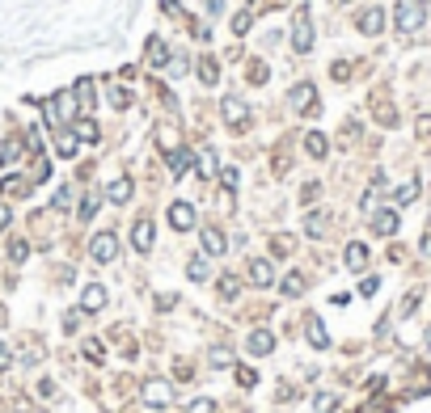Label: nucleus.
Wrapping results in <instances>:
<instances>
[{"mask_svg": "<svg viewBox=\"0 0 431 413\" xmlns=\"http://www.w3.org/2000/svg\"><path fill=\"white\" fill-rule=\"evenodd\" d=\"M397 224H402L397 211H377V215H372V232H377V236H393Z\"/></svg>", "mask_w": 431, "mask_h": 413, "instance_id": "8", "label": "nucleus"}, {"mask_svg": "<svg viewBox=\"0 0 431 413\" xmlns=\"http://www.w3.org/2000/svg\"><path fill=\"white\" fill-rule=\"evenodd\" d=\"M233 375H237V384H241V388H254V384H258V375H254V367H237Z\"/></svg>", "mask_w": 431, "mask_h": 413, "instance_id": "35", "label": "nucleus"}, {"mask_svg": "<svg viewBox=\"0 0 431 413\" xmlns=\"http://www.w3.org/2000/svg\"><path fill=\"white\" fill-rule=\"evenodd\" d=\"M9 367H13V355H9V346L0 342V371H9Z\"/></svg>", "mask_w": 431, "mask_h": 413, "instance_id": "45", "label": "nucleus"}, {"mask_svg": "<svg viewBox=\"0 0 431 413\" xmlns=\"http://www.w3.org/2000/svg\"><path fill=\"white\" fill-rule=\"evenodd\" d=\"M203 249H207L212 258H220V253H224V232H220V228H203Z\"/></svg>", "mask_w": 431, "mask_h": 413, "instance_id": "19", "label": "nucleus"}, {"mask_svg": "<svg viewBox=\"0 0 431 413\" xmlns=\"http://www.w3.org/2000/svg\"><path fill=\"white\" fill-rule=\"evenodd\" d=\"M132 245H136L140 253H148V249H152V220H140V224L132 228Z\"/></svg>", "mask_w": 431, "mask_h": 413, "instance_id": "13", "label": "nucleus"}, {"mask_svg": "<svg viewBox=\"0 0 431 413\" xmlns=\"http://www.w3.org/2000/svg\"><path fill=\"white\" fill-rule=\"evenodd\" d=\"M377 287H381V278H377V275L364 278V282H360V295H377Z\"/></svg>", "mask_w": 431, "mask_h": 413, "instance_id": "42", "label": "nucleus"}, {"mask_svg": "<svg viewBox=\"0 0 431 413\" xmlns=\"http://www.w3.org/2000/svg\"><path fill=\"white\" fill-rule=\"evenodd\" d=\"M169 224L178 232H191L194 228V207L191 203H174V207H169Z\"/></svg>", "mask_w": 431, "mask_h": 413, "instance_id": "6", "label": "nucleus"}, {"mask_svg": "<svg viewBox=\"0 0 431 413\" xmlns=\"http://www.w3.org/2000/svg\"><path fill=\"white\" fill-rule=\"evenodd\" d=\"M245 346H249V355H258V359H267V355L275 350V333H271V329H254Z\"/></svg>", "mask_w": 431, "mask_h": 413, "instance_id": "4", "label": "nucleus"}, {"mask_svg": "<svg viewBox=\"0 0 431 413\" xmlns=\"http://www.w3.org/2000/svg\"><path fill=\"white\" fill-rule=\"evenodd\" d=\"M199 173H203V178H212V173H216V156H212V152H203V156H199Z\"/></svg>", "mask_w": 431, "mask_h": 413, "instance_id": "36", "label": "nucleus"}, {"mask_svg": "<svg viewBox=\"0 0 431 413\" xmlns=\"http://www.w3.org/2000/svg\"><path fill=\"white\" fill-rule=\"evenodd\" d=\"M81 308L85 312H97V308H106V287H85V300H81Z\"/></svg>", "mask_w": 431, "mask_h": 413, "instance_id": "16", "label": "nucleus"}, {"mask_svg": "<svg viewBox=\"0 0 431 413\" xmlns=\"http://www.w3.org/2000/svg\"><path fill=\"white\" fill-rule=\"evenodd\" d=\"M237 169H224V173H220V185H224V190H237Z\"/></svg>", "mask_w": 431, "mask_h": 413, "instance_id": "39", "label": "nucleus"}, {"mask_svg": "<svg viewBox=\"0 0 431 413\" xmlns=\"http://www.w3.org/2000/svg\"><path fill=\"white\" fill-rule=\"evenodd\" d=\"M94 211H97V194H89V198L81 203V220H94Z\"/></svg>", "mask_w": 431, "mask_h": 413, "instance_id": "38", "label": "nucleus"}, {"mask_svg": "<svg viewBox=\"0 0 431 413\" xmlns=\"http://www.w3.org/2000/svg\"><path fill=\"white\" fill-rule=\"evenodd\" d=\"M397 203H415L419 198V182H406V185H397V194H393Z\"/></svg>", "mask_w": 431, "mask_h": 413, "instance_id": "28", "label": "nucleus"}, {"mask_svg": "<svg viewBox=\"0 0 431 413\" xmlns=\"http://www.w3.org/2000/svg\"><path fill=\"white\" fill-rule=\"evenodd\" d=\"M304 228H309V236H322V232H326V215H322V211H313Z\"/></svg>", "mask_w": 431, "mask_h": 413, "instance_id": "33", "label": "nucleus"}, {"mask_svg": "<svg viewBox=\"0 0 431 413\" xmlns=\"http://www.w3.org/2000/svg\"><path fill=\"white\" fill-rule=\"evenodd\" d=\"M304 291V275L300 270H292V275L284 278V295H300Z\"/></svg>", "mask_w": 431, "mask_h": 413, "instance_id": "26", "label": "nucleus"}, {"mask_svg": "<svg viewBox=\"0 0 431 413\" xmlns=\"http://www.w3.org/2000/svg\"><path fill=\"white\" fill-rule=\"evenodd\" d=\"M106 198H110V203H127V198H132V182H127V178H114L110 190H106Z\"/></svg>", "mask_w": 431, "mask_h": 413, "instance_id": "22", "label": "nucleus"}, {"mask_svg": "<svg viewBox=\"0 0 431 413\" xmlns=\"http://www.w3.org/2000/svg\"><path fill=\"white\" fill-rule=\"evenodd\" d=\"M187 413H216V401H207V397H203V401H191Z\"/></svg>", "mask_w": 431, "mask_h": 413, "instance_id": "37", "label": "nucleus"}, {"mask_svg": "<svg viewBox=\"0 0 431 413\" xmlns=\"http://www.w3.org/2000/svg\"><path fill=\"white\" fill-rule=\"evenodd\" d=\"M229 363H233L229 350H212V367H229Z\"/></svg>", "mask_w": 431, "mask_h": 413, "instance_id": "41", "label": "nucleus"}, {"mask_svg": "<svg viewBox=\"0 0 431 413\" xmlns=\"http://www.w3.org/2000/svg\"><path fill=\"white\" fill-rule=\"evenodd\" d=\"M144 405H152V409L174 405V384H165V379H148V384H144Z\"/></svg>", "mask_w": 431, "mask_h": 413, "instance_id": "3", "label": "nucleus"}, {"mask_svg": "<svg viewBox=\"0 0 431 413\" xmlns=\"http://www.w3.org/2000/svg\"><path fill=\"white\" fill-rule=\"evenodd\" d=\"M304 148H309V156H313V160H322V156L330 152V143H326L322 131H309V136H304Z\"/></svg>", "mask_w": 431, "mask_h": 413, "instance_id": "21", "label": "nucleus"}, {"mask_svg": "<svg viewBox=\"0 0 431 413\" xmlns=\"http://www.w3.org/2000/svg\"><path fill=\"white\" fill-rule=\"evenodd\" d=\"M237 295V275H224L220 278V300H233Z\"/></svg>", "mask_w": 431, "mask_h": 413, "instance_id": "31", "label": "nucleus"}, {"mask_svg": "<svg viewBox=\"0 0 431 413\" xmlns=\"http://www.w3.org/2000/svg\"><path fill=\"white\" fill-rule=\"evenodd\" d=\"M76 106H81V110H94V81H89V76L76 81Z\"/></svg>", "mask_w": 431, "mask_h": 413, "instance_id": "23", "label": "nucleus"}, {"mask_svg": "<svg viewBox=\"0 0 431 413\" xmlns=\"http://www.w3.org/2000/svg\"><path fill=\"white\" fill-rule=\"evenodd\" d=\"M249 278H254L258 287H271V282H275V270H271V262H267V258H254V262H249Z\"/></svg>", "mask_w": 431, "mask_h": 413, "instance_id": "9", "label": "nucleus"}, {"mask_svg": "<svg viewBox=\"0 0 431 413\" xmlns=\"http://www.w3.org/2000/svg\"><path fill=\"white\" fill-rule=\"evenodd\" d=\"M360 30H364V34H381V30H385V13H381V9L360 13Z\"/></svg>", "mask_w": 431, "mask_h": 413, "instance_id": "14", "label": "nucleus"}, {"mask_svg": "<svg viewBox=\"0 0 431 413\" xmlns=\"http://www.w3.org/2000/svg\"><path fill=\"white\" fill-rule=\"evenodd\" d=\"M245 30H249V13H237L233 17V34H245Z\"/></svg>", "mask_w": 431, "mask_h": 413, "instance_id": "43", "label": "nucleus"}, {"mask_svg": "<svg viewBox=\"0 0 431 413\" xmlns=\"http://www.w3.org/2000/svg\"><path fill=\"white\" fill-rule=\"evenodd\" d=\"M427 346H431V325H427Z\"/></svg>", "mask_w": 431, "mask_h": 413, "instance_id": "49", "label": "nucleus"}, {"mask_svg": "<svg viewBox=\"0 0 431 413\" xmlns=\"http://www.w3.org/2000/svg\"><path fill=\"white\" fill-rule=\"evenodd\" d=\"M423 253H431V232L423 236Z\"/></svg>", "mask_w": 431, "mask_h": 413, "instance_id": "48", "label": "nucleus"}, {"mask_svg": "<svg viewBox=\"0 0 431 413\" xmlns=\"http://www.w3.org/2000/svg\"><path fill=\"white\" fill-rule=\"evenodd\" d=\"M9 228V207H0V232Z\"/></svg>", "mask_w": 431, "mask_h": 413, "instance_id": "47", "label": "nucleus"}, {"mask_svg": "<svg viewBox=\"0 0 431 413\" xmlns=\"http://www.w3.org/2000/svg\"><path fill=\"white\" fill-rule=\"evenodd\" d=\"M89 253H94L97 266H110V262L119 258V240H114V232H97L94 240H89Z\"/></svg>", "mask_w": 431, "mask_h": 413, "instance_id": "2", "label": "nucleus"}, {"mask_svg": "<svg viewBox=\"0 0 431 413\" xmlns=\"http://www.w3.org/2000/svg\"><path fill=\"white\" fill-rule=\"evenodd\" d=\"M292 106L313 114V110H317V89H313V85H296V89H292Z\"/></svg>", "mask_w": 431, "mask_h": 413, "instance_id": "7", "label": "nucleus"}, {"mask_svg": "<svg viewBox=\"0 0 431 413\" xmlns=\"http://www.w3.org/2000/svg\"><path fill=\"white\" fill-rule=\"evenodd\" d=\"M148 63L152 68H169V51H165L161 39H148Z\"/></svg>", "mask_w": 431, "mask_h": 413, "instance_id": "18", "label": "nucleus"}, {"mask_svg": "<svg viewBox=\"0 0 431 413\" xmlns=\"http://www.w3.org/2000/svg\"><path fill=\"white\" fill-rule=\"evenodd\" d=\"M199 81L203 85H216V63L212 59H199Z\"/></svg>", "mask_w": 431, "mask_h": 413, "instance_id": "29", "label": "nucleus"}, {"mask_svg": "<svg viewBox=\"0 0 431 413\" xmlns=\"http://www.w3.org/2000/svg\"><path fill=\"white\" fill-rule=\"evenodd\" d=\"M76 143H81V139L72 136V131H59V136H55V152H59L64 160H72V156H76Z\"/></svg>", "mask_w": 431, "mask_h": 413, "instance_id": "20", "label": "nucleus"}, {"mask_svg": "<svg viewBox=\"0 0 431 413\" xmlns=\"http://www.w3.org/2000/svg\"><path fill=\"white\" fill-rule=\"evenodd\" d=\"M220 110H224V123H233V127H237V123H245V114H249L241 97H224V106H220Z\"/></svg>", "mask_w": 431, "mask_h": 413, "instance_id": "12", "label": "nucleus"}, {"mask_svg": "<svg viewBox=\"0 0 431 413\" xmlns=\"http://www.w3.org/2000/svg\"><path fill=\"white\" fill-rule=\"evenodd\" d=\"M187 275H191L194 282H203V278H207V258H191V266H187Z\"/></svg>", "mask_w": 431, "mask_h": 413, "instance_id": "27", "label": "nucleus"}, {"mask_svg": "<svg viewBox=\"0 0 431 413\" xmlns=\"http://www.w3.org/2000/svg\"><path fill=\"white\" fill-rule=\"evenodd\" d=\"M26 190H30V182H26V178H4V194H9V198H21Z\"/></svg>", "mask_w": 431, "mask_h": 413, "instance_id": "25", "label": "nucleus"}, {"mask_svg": "<svg viewBox=\"0 0 431 413\" xmlns=\"http://www.w3.org/2000/svg\"><path fill=\"white\" fill-rule=\"evenodd\" d=\"M110 106H114V110H127V106H132V93H127V89H110Z\"/></svg>", "mask_w": 431, "mask_h": 413, "instance_id": "32", "label": "nucleus"}, {"mask_svg": "<svg viewBox=\"0 0 431 413\" xmlns=\"http://www.w3.org/2000/svg\"><path fill=\"white\" fill-rule=\"evenodd\" d=\"M427 21V0H397V30L415 34Z\"/></svg>", "mask_w": 431, "mask_h": 413, "instance_id": "1", "label": "nucleus"}, {"mask_svg": "<svg viewBox=\"0 0 431 413\" xmlns=\"http://www.w3.org/2000/svg\"><path fill=\"white\" fill-rule=\"evenodd\" d=\"M17 156H21V139H4L0 143V165H17Z\"/></svg>", "mask_w": 431, "mask_h": 413, "instance_id": "24", "label": "nucleus"}, {"mask_svg": "<svg viewBox=\"0 0 431 413\" xmlns=\"http://www.w3.org/2000/svg\"><path fill=\"white\" fill-rule=\"evenodd\" d=\"M191 152H187V148H174V156H169V178H182V173H187V169H191Z\"/></svg>", "mask_w": 431, "mask_h": 413, "instance_id": "15", "label": "nucleus"}, {"mask_svg": "<svg viewBox=\"0 0 431 413\" xmlns=\"http://www.w3.org/2000/svg\"><path fill=\"white\" fill-rule=\"evenodd\" d=\"M364 266H368V245L351 240L347 245V270H364Z\"/></svg>", "mask_w": 431, "mask_h": 413, "instance_id": "11", "label": "nucleus"}, {"mask_svg": "<svg viewBox=\"0 0 431 413\" xmlns=\"http://www.w3.org/2000/svg\"><path fill=\"white\" fill-rule=\"evenodd\" d=\"M335 405H338V397H335V392H322V397L313 401V413H330Z\"/></svg>", "mask_w": 431, "mask_h": 413, "instance_id": "30", "label": "nucleus"}, {"mask_svg": "<svg viewBox=\"0 0 431 413\" xmlns=\"http://www.w3.org/2000/svg\"><path fill=\"white\" fill-rule=\"evenodd\" d=\"M9 258H13V262H26V258H30V245H26V240H13V245H9Z\"/></svg>", "mask_w": 431, "mask_h": 413, "instance_id": "34", "label": "nucleus"}, {"mask_svg": "<svg viewBox=\"0 0 431 413\" xmlns=\"http://www.w3.org/2000/svg\"><path fill=\"white\" fill-rule=\"evenodd\" d=\"M292 46H296V51H300V55H304V51H309V46H313V21H309V17H304V13H300V17H296V30H292Z\"/></svg>", "mask_w": 431, "mask_h": 413, "instance_id": "5", "label": "nucleus"}, {"mask_svg": "<svg viewBox=\"0 0 431 413\" xmlns=\"http://www.w3.org/2000/svg\"><path fill=\"white\" fill-rule=\"evenodd\" d=\"M72 136L81 139V143H97V123L94 118H76L72 123Z\"/></svg>", "mask_w": 431, "mask_h": 413, "instance_id": "17", "label": "nucleus"}, {"mask_svg": "<svg viewBox=\"0 0 431 413\" xmlns=\"http://www.w3.org/2000/svg\"><path fill=\"white\" fill-rule=\"evenodd\" d=\"M309 346H313V350H326V346H330V333H326L322 317H309Z\"/></svg>", "mask_w": 431, "mask_h": 413, "instance_id": "10", "label": "nucleus"}, {"mask_svg": "<svg viewBox=\"0 0 431 413\" xmlns=\"http://www.w3.org/2000/svg\"><path fill=\"white\" fill-rule=\"evenodd\" d=\"M85 355H89V359H106V346H101V342H85Z\"/></svg>", "mask_w": 431, "mask_h": 413, "instance_id": "40", "label": "nucleus"}, {"mask_svg": "<svg viewBox=\"0 0 431 413\" xmlns=\"http://www.w3.org/2000/svg\"><path fill=\"white\" fill-rule=\"evenodd\" d=\"M68 203H72V194H68V190H59V194H55V203H51V207H55V211H68Z\"/></svg>", "mask_w": 431, "mask_h": 413, "instance_id": "44", "label": "nucleus"}, {"mask_svg": "<svg viewBox=\"0 0 431 413\" xmlns=\"http://www.w3.org/2000/svg\"><path fill=\"white\" fill-rule=\"evenodd\" d=\"M275 253H292V236H275Z\"/></svg>", "mask_w": 431, "mask_h": 413, "instance_id": "46", "label": "nucleus"}, {"mask_svg": "<svg viewBox=\"0 0 431 413\" xmlns=\"http://www.w3.org/2000/svg\"><path fill=\"white\" fill-rule=\"evenodd\" d=\"M355 413H360V409H355Z\"/></svg>", "mask_w": 431, "mask_h": 413, "instance_id": "50", "label": "nucleus"}]
</instances>
